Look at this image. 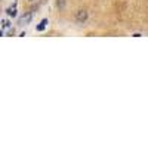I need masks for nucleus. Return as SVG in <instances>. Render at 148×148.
Instances as JSON below:
<instances>
[{
    "label": "nucleus",
    "instance_id": "8",
    "mask_svg": "<svg viewBox=\"0 0 148 148\" xmlns=\"http://www.w3.org/2000/svg\"><path fill=\"white\" fill-rule=\"evenodd\" d=\"M30 2H34V0H30Z\"/></svg>",
    "mask_w": 148,
    "mask_h": 148
},
{
    "label": "nucleus",
    "instance_id": "1",
    "mask_svg": "<svg viewBox=\"0 0 148 148\" xmlns=\"http://www.w3.org/2000/svg\"><path fill=\"white\" fill-rule=\"evenodd\" d=\"M31 18H33V14H31V12H27L25 15H22V16L19 18L18 24H19V25H27V24L31 22Z\"/></svg>",
    "mask_w": 148,
    "mask_h": 148
},
{
    "label": "nucleus",
    "instance_id": "5",
    "mask_svg": "<svg viewBox=\"0 0 148 148\" xmlns=\"http://www.w3.org/2000/svg\"><path fill=\"white\" fill-rule=\"evenodd\" d=\"M10 27V22L8 21V19H5V21H2V28L5 30V28H9Z\"/></svg>",
    "mask_w": 148,
    "mask_h": 148
},
{
    "label": "nucleus",
    "instance_id": "6",
    "mask_svg": "<svg viewBox=\"0 0 148 148\" xmlns=\"http://www.w3.org/2000/svg\"><path fill=\"white\" fill-rule=\"evenodd\" d=\"M64 3H65L64 0H58V8H59V9H61V8H64Z\"/></svg>",
    "mask_w": 148,
    "mask_h": 148
},
{
    "label": "nucleus",
    "instance_id": "2",
    "mask_svg": "<svg viewBox=\"0 0 148 148\" xmlns=\"http://www.w3.org/2000/svg\"><path fill=\"white\" fill-rule=\"evenodd\" d=\"M6 14H8L9 16H12V18H15L16 14H18V10H16V3H14L12 6H9V8L6 9Z\"/></svg>",
    "mask_w": 148,
    "mask_h": 148
},
{
    "label": "nucleus",
    "instance_id": "3",
    "mask_svg": "<svg viewBox=\"0 0 148 148\" xmlns=\"http://www.w3.org/2000/svg\"><path fill=\"white\" fill-rule=\"evenodd\" d=\"M76 19L79 22H84L86 19H88V12H86V10H79L77 15H76Z\"/></svg>",
    "mask_w": 148,
    "mask_h": 148
},
{
    "label": "nucleus",
    "instance_id": "4",
    "mask_svg": "<svg viewBox=\"0 0 148 148\" xmlns=\"http://www.w3.org/2000/svg\"><path fill=\"white\" fill-rule=\"evenodd\" d=\"M47 22H49V21H47L46 18H45V19H42V21H40V24L36 27V30H37V31H45V28H46V25H47Z\"/></svg>",
    "mask_w": 148,
    "mask_h": 148
},
{
    "label": "nucleus",
    "instance_id": "7",
    "mask_svg": "<svg viewBox=\"0 0 148 148\" xmlns=\"http://www.w3.org/2000/svg\"><path fill=\"white\" fill-rule=\"evenodd\" d=\"M3 36V30H0V37H2Z\"/></svg>",
    "mask_w": 148,
    "mask_h": 148
}]
</instances>
